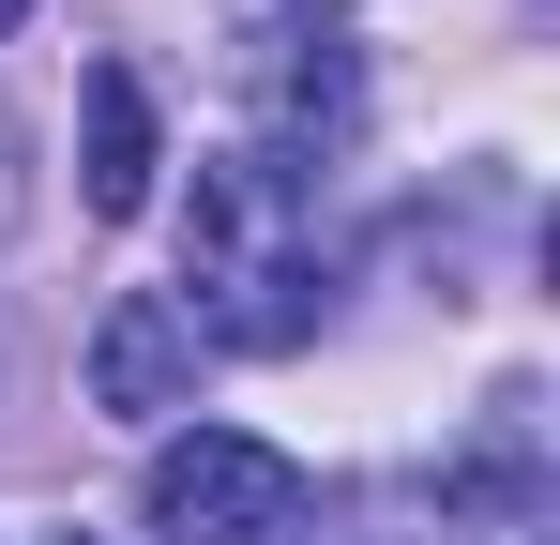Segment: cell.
<instances>
[{
  "instance_id": "4",
  "label": "cell",
  "mask_w": 560,
  "mask_h": 545,
  "mask_svg": "<svg viewBox=\"0 0 560 545\" xmlns=\"http://www.w3.org/2000/svg\"><path fill=\"white\" fill-rule=\"evenodd\" d=\"M92 409H121V425L197 409V318L167 303V288H121V303L92 318Z\"/></svg>"
},
{
  "instance_id": "2",
  "label": "cell",
  "mask_w": 560,
  "mask_h": 545,
  "mask_svg": "<svg viewBox=\"0 0 560 545\" xmlns=\"http://www.w3.org/2000/svg\"><path fill=\"white\" fill-rule=\"evenodd\" d=\"M228 77L273 121V152H318L349 137L364 106V61H349V0H228Z\"/></svg>"
},
{
  "instance_id": "9",
  "label": "cell",
  "mask_w": 560,
  "mask_h": 545,
  "mask_svg": "<svg viewBox=\"0 0 560 545\" xmlns=\"http://www.w3.org/2000/svg\"><path fill=\"white\" fill-rule=\"evenodd\" d=\"M61 545H106V531H61Z\"/></svg>"
},
{
  "instance_id": "1",
  "label": "cell",
  "mask_w": 560,
  "mask_h": 545,
  "mask_svg": "<svg viewBox=\"0 0 560 545\" xmlns=\"http://www.w3.org/2000/svg\"><path fill=\"white\" fill-rule=\"evenodd\" d=\"M197 349H303L318 303H334V258H318V197L288 152H212L197 167V243H183V288Z\"/></svg>"
},
{
  "instance_id": "5",
  "label": "cell",
  "mask_w": 560,
  "mask_h": 545,
  "mask_svg": "<svg viewBox=\"0 0 560 545\" xmlns=\"http://www.w3.org/2000/svg\"><path fill=\"white\" fill-rule=\"evenodd\" d=\"M152 167H167V137H152V91L137 61H92V212H152Z\"/></svg>"
},
{
  "instance_id": "3",
  "label": "cell",
  "mask_w": 560,
  "mask_h": 545,
  "mask_svg": "<svg viewBox=\"0 0 560 545\" xmlns=\"http://www.w3.org/2000/svg\"><path fill=\"white\" fill-rule=\"evenodd\" d=\"M152 531L167 545H288L303 531V469L243 425H197V440L152 454Z\"/></svg>"
},
{
  "instance_id": "6",
  "label": "cell",
  "mask_w": 560,
  "mask_h": 545,
  "mask_svg": "<svg viewBox=\"0 0 560 545\" xmlns=\"http://www.w3.org/2000/svg\"><path fill=\"white\" fill-rule=\"evenodd\" d=\"M15 197H31V182H15V106H0V228H15Z\"/></svg>"
},
{
  "instance_id": "8",
  "label": "cell",
  "mask_w": 560,
  "mask_h": 545,
  "mask_svg": "<svg viewBox=\"0 0 560 545\" xmlns=\"http://www.w3.org/2000/svg\"><path fill=\"white\" fill-rule=\"evenodd\" d=\"M0 379H15V334H0Z\"/></svg>"
},
{
  "instance_id": "7",
  "label": "cell",
  "mask_w": 560,
  "mask_h": 545,
  "mask_svg": "<svg viewBox=\"0 0 560 545\" xmlns=\"http://www.w3.org/2000/svg\"><path fill=\"white\" fill-rule=\"evenodd\" d=\"M15 15H31V0H0V31H15Z\"/></svg>"
}]
</instances>
